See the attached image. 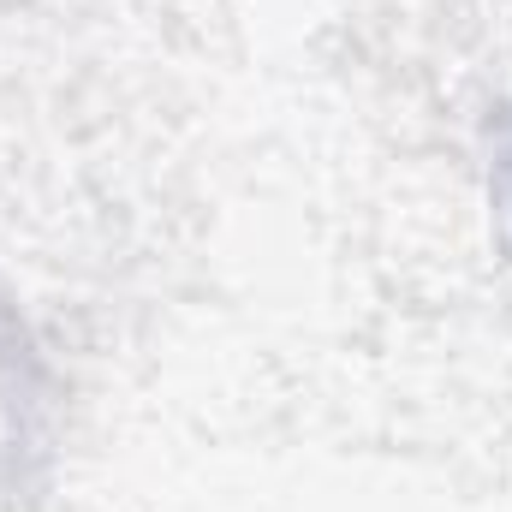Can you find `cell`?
Here are the masks:
<instances>
[{
  "instance_id": "6da1fadb",
  "label": "cell",
  "mask_w": 512,
  "mask_h": 512,
  "mask_svg": "<svg viewBox=\"0 0 512 512\" xmlns=\"http://www.w3.org/2000/svg\"><path fill=\"white\" fill-rule=\"evenodd\" d=\"M495 203H501V215L512 227V114L495 131Z\"/></svg>"
}]
</instances>
